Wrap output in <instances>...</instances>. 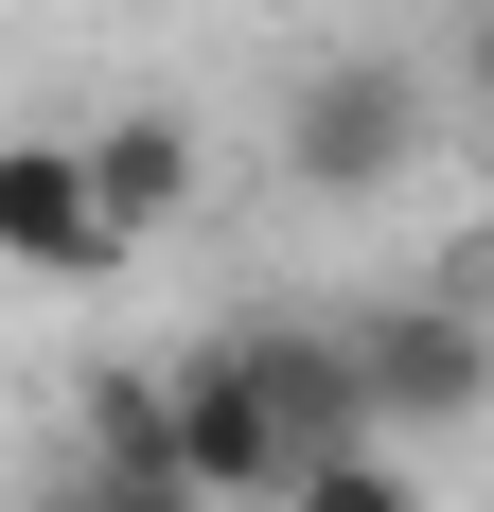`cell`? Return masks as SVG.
Listing matches in <instances>:
<instances>
[{
	"label": "cell",
	"instance_id": "cell-5",
	"mask_svg": "<svg viewBox=\"0 0 494 512\" xmlns=\"http://www.w3.org/2000/svg\"><path fill=\"white\" fill-rule=\"evenodd\" d=\"M0 265L18 283H106L124 265V230L89 195V142H0Z\"/></svg>",
	"mask_w": 494,
	"mask_h": 512
},
{
	"label": "cell",
	"instance_id": "cell-9",
	"mask_svg": "<svg viewBox=\"0 0 494 512\" xmlns=\"http://www.w3.org/2000/svg\"><path fill=\"white\" fill-rule=\"evenodd\" d=\"M459 71H477V106H494V18H477V36H459Z\"/></svg>",
	"mask_w": 494,
	"mask_h": 512
},
{
	"label": "cell",
	"instance_id": "cell-2",
	"mask_svg": "<svg viewBox=\"0 0 494 512\" xmlns=\"http://www.w3.org/2000/svg\"><path fill=\"white\" fill-rule=\"evenodd\" d=\"M424 124H442V89L406 71V53H318L283 89V159L318 177V195H389L406 159H424Z\"/></svg>",
	"mask_w": 494,
	"mask_h": 512
},
{
	"label": "cell",
	"instance_id": "cell-7",
	"mask_svg": "<svg viewBox=\"0 0 494 512\" xmlns=\"http://www.w3.org/2000/svg\"><path fill=\"white\" fill-rule=\"evenodd\" d=\"M89 195H106V230H124V248H142V230H177V212H195V124H177V106L89 124Z\"/></svg>",
	"mask_w": 494,
	"mask_h": 512
},
{
	"label": "cell",
	"instance_id": "cell-1",
	"mask_svg": "<svg viewBox=\"0 0 494 512\" xmlns=\"http://www.w3.org/2000/svg\"><path fill=\"white\" fill-rule=\"evenodd\" d=\"M177 460H195L212 512H300V442H283V389H265V318L177 354Z\"/></svg>",
	"mask_w": 494,
	"mask_h": 512
},
{
	"label": "cell",
	"instance_id": "cell-6",
	"mask_svg": "<svg viewBox=\"0 0 494 512\" xmlns=\"http://www.w3.org/2000/svg\"><path fill=\"white\" fill-rule=\"evenodd\" d=\"M265 389H283L300 495H318L336 460H371V389H353V336H318V318H265Z\"/></svg>",
	"mask_w": 494,
	"mask_h": 512
},
{
	"label": "cell",
	"instance_id": "cell-3",
	"mask_svg": "<svg viewBox=\"0 0 494 512\" xmlns=\"http://www.w3.org/2000/svg\"><path fill=\"white\" fill-rule=\"evenodd\" d=\"M353 389H371V442H442V424L494 407V318L477 301H371L353 318Z\"/></svg>",
	"mask_w": 494,
	"mask_h": 512
},
{
	"label": "cell",
	"instance_id": "cell-4",
	"mask_svg": "<svg viewBox=\"0 0 494 512\" xmlns=\"http://www.w3.org/2000/svg\"><path fill=\"white\" fill-rule=\"evenodd\" d=\"M53 512H212L195 460H177V371H89L71 389V477Z\"/></svg>",
	"mask_w": 494,
	"mask_h": 512
},
{
	"label": "cell",
	"instance_id": "cell-8",
	"mask_svg": "<svg viewBox=\"0 0 494 512\" xmlns=\"http://www.w3.org/2000/svg\"><path fill=\"white\" fill-rule=\"evenodd\" d=\"M300 512H442V495H424V477H406L389 442H371V460H336V477H318V495H300Z\"/></svg>",
	"mask_w": 494,
	"mask_h": 512
}]
</instances>
